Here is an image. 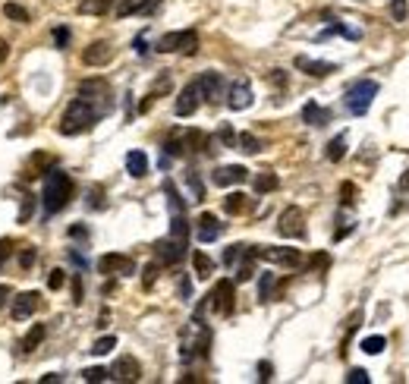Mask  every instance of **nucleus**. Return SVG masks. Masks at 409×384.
<instances>
[{
  "instance_id": "obj_1",
  "label": "nucleus",
  "mask_w": 409,
  "mask_h": 384,
  "mask_svg": "<svg viewBox=\"0 0 409 384\" xmlns=\"http://www.w3.org/2000/svg\"><path fill=\"white\" fill-rule=\"evenodd\" d=\"M101 117H104V114L98 111V107H95L91 101H85V98H73V101L67 104L63 117H60L57 133H60V136H79V133H89V129H91V126H95Z\"/></svg>"
},
{
  "instance_id": "obj_2",
  "label": "nucleus",
  "mask_w": 409,
  "mask_h": 384,
  "mask_svg": "<svg viewBox=\"0 0 409 384\" xmlns=\"http://www.w3.org/2000/svg\"><path fill=\"white\" fill-rule=\"evenodd\" d=\"M73 180L63 173V170L51 167L45 173V186H41V205H45L47 215H57V211H63V208L69 205V199H73Z\"/></svg>"
},
{
  "instance_id": "obj_3",
  "label": "nucleus",
  "mask_w": 409,
  "mask_h": 384,
  "mask_svg": "<svg viewBox=\"0 0 409 384\" xmlns=\"http://www.w3.org/2000/svg\"><path fill=\"white\" fill-rule=\"evenodd\" d=\"M378 82L375 79H359V82H353L350 89H346V111L353 114V117H362V114H368V107H372V101H375V95H378Z\"/></svg>"
},
{
  "instance_id": "obj_4",
  "label": "nucleus",
  "mask_w": 409,
  "mask_h": 384,
  "mask_svg": "<svg viewBox=\"0 0 409 384\" xmlns=\"http://www.w3.org/2000/svg\"><path fill=\"white\" fill-rule=\"evenodd\" d=\"M157 51H161V54H183V57H192V54L199 51V32H195V29L167 32V35L157 41Z\"/></svg>"
},
{
  "instance_id": "obj_5",
  "label": "nucleus",
  "mask_w": 409,
  "mask_h": 384,
  "mask_svg": "<svg viewBox=\"0 0 409 384\" xmlns=\"http://www.w3.org/2000/svg\"><path fill=\"white\" fill-rule=\"evenodd\" d=\"M208 309L214 312V315H233V306H236V290H233V281H217L214 290H211L208 296Z\"/></svg>"
},
{
  "instance_id": "obj_6",
  "label": "nucleus",
  "mask_w": 409,
  "mask_h": 384,
  "mask_svg": "<svg viewBox=\"0 0 409 384\" xmlns=\"http://www.w3.org/2000/svg\"><path fill=\"white\" fill-rule=\"evenodd\" d=\"M277 233L287 239H305V215H302V208L290 205V208H283L280 217H277Z\"/></svg>"
},
{
  "instance_id": "obj_7",
  "label": "nucleus",
  "mask_w": 409,
  "mask_h": 384,
  "mask_svg": "<svg viewBox=\"0 0 409 384\" xmlns=\"http://www.w3.org/2000/svg\"><path fill=\"white\" fill-rule=\"evenodd\" d=\"M79 98H85V101H91L101 114H107L113 107V98H111V89H107L104 79H89L79 85Z\"/></svg>"
},
{
  "instance_id": "obj_8",
  "label": "nucleus",
  "mask_w": 409,
  "mask_h": 384,
  "mask_svg": "<svg viewBox=\"0 0 409 384\" xmlns=\"http://www.w3.org/2000/svg\"><path fill=\"white\" fill-rule=\"evenodd\" d=\"M255 259H265L271 265H283V268H296V265H302V252L287 249V246H258Z\"/></svg>"
},
{
  "instance_id": "obj_9",
  "label": "nucleus",
  "mask_w": 409,
  "mask_h": 384,
  "mask_svg": "<svg viewBox=\"0 0 409 384\" xmlns=\"http://www.w3.org/2000/svg\"><path fill=\"white\" fill-rule=\"evenodd\" d=\"M155 255L161 265H179V262L186 259V243H179V239L167 237V239H157L155 243Z\"/></svg>"
},
{
  "instance_id": "obj_10",
  "label": "nucleus",
  "mask_w": 409,
  "mask_h": 384,
  "mask_svg": "<svg viewBox=\"0 0 409 384\" xmlns=\"http://www.w3.org/2000/svg\"><path fill=\"white\" fill-rule=\"evenodd\" d=\"M98 271H101V274H123V277H129V274H135V262L129 259V255H120V252H107V255L98 259Z\"/></svg>"
},
{
  "instance_id": "obj_11",
  "label": "nucleus",
  "mask_w": 409,
  "mask_h": 384,
  "mask_svg": "<svg viewBox=\"0 0 409 384\" xmlns=\"http://www.w3.org/2000/svg\"><path fill=\"white\" fill-rule=\"evenodd\" d=\"M199 104H201V92H199V82H189L186 89L179 92L177 104H173V114H177V117H192V114L199 111Z\"/></svg>"
},
{
  "instance_id": "obj_12",
  "label": "nucleus",
  "mask_w": 409,
  "mask_h": 384,
  "mask_svg": "<svg viewBox=\"0 0 409 384\" xmlns=\"http://www.w3.org/2000/svg\"><path fill=\"white\" fill-rule=\"evenodd\" d=\"M111 60H113L111 41H91V45L82 51V63H85V67H107Z\"/></svg>"
},
{
  "instance_id": "obj_13",
  "label": "nucleus",
  "mask_w": 409,
  "mask_h": 384,
  "mask_svg": "<svg viewBox=\"0 0 409 384\" xmlns=\"http://www.w3.org/2000/svg\"><path fill=\"white\" fill-rule=\"evenodd\" d=\"M211 180H214V186H239L249 180V170L243 164H223V167H217L211 173Z\"/></svg>"
},
{
  "instance_id": "obj_14",
  "label": "nucleus",
  "mask_w": 409,
  "mask_h": 384,
  "mask_svg": "<svg viewBox=\"0 0 409 384\" xmlns=\"http://www.w3.org/2000/svg\"><path fill=\"white\" fill-rule=\"evenodd\" d=\"M107 375H111L113 381H139V378H142V365H139V359H133V356H120Z\"/></svg>"
},
{
  "instance_id": "obj_15",
  "label": "nucleus",
  "mask_w": 409,
  "mask_h": 384,
  "mask_svg": "<svg viewBox=\"0 0 409 384\" xmlns=\"http://www.w3.org/2000/svg\"><path fill=\"white\" fill-rule=\"evenodd\" d=\"M252 85L249 79H236L230 85V95H227V104H230V111H245V107H252Z\"/></svg>"
},
{
  "instance_id": "obj_16",
  "label": "nucleus",
  "mask_w": 409,
  "mask_h": 384,
  "mask_svg": "<svg viewBox=\"0 0 409 384\" xmlns=\"http://www.w3.org/2000/svg\"><path fill=\"white\" fill-rule=\"evenodd\" d=\"M199 92H201V101H221V95H223V79H221V73H201L199 79Z\"/></svg>"
},
{
  "instance_id": "obj_17",
  "label": "nucleus",
  "mask_w": 409,
  "mask_h": 384,
  "mask_svg": "<svg viewBox=\"0 0 409 384\" xmlns=\"http://www.w3.org/2000/svg\"><path fill=\"white\" fill-rule=\"evenodd\" d=\"M221 233H223V224L217 221L211 211H205V215L199 217V227H195V237H199V243H214Z\"/></svg>"
},
{
  "instance_id": "obj_18",
  "label": "nucleus",
  "mask_w": 409,
  "mask_h": 384,
  "mask_svg": "<svg viewBox=\"0 0 409 384\" xmlns=\"http://www.w3.org/2000/svg\"><path fill=\"white\" fill-rule=\"evenodd\" d=\"M51 167H57V158L54 155H32L23 167V177L25 180H35V177H45Z\"/></svg>"
},
{
  "instance_id": "obj_19",
  "label": "nucleus",
  "mask_w": 409,
  "mask_h": 384,
  "mask_svg": "<svg viewBox=\"0 0 409 384\" xmlns=\"http://www.w3.org/2000/svg\"><path fill=\"white\" fill-rule=\"evenodd\" d=\"M38 303H41V296L29 290V293H19V296H16V299H13V309H10V312H13L16 321H25V318H32V312L38 309Z\"/></svg>"
},
{
  "instance_id": "obj_20",
  "label": "nucleus",
  "mask_w": 409,
  "mask_h": 384,
  "mask_svg": "<svg viewBox=\"0 0 409 384\" xmlns=\"http://www.w3.org/2000/svg\"><path fill=\"white\" fill-rule=\"evenodd\" d=\"M296 70L315 76V79H324V76L337 73V63H324V60H312V57H296Z\"/></svg>"
},
{
  "instance_id": "obj_21",
  "label": "nucleus",
  "mask_w": 409,
  "mask_h": 384,
  "mask_svg": "<svg viewBox=\"0 0 409 384\" xmlns=\"http://www.w3.org/2000/svg\"><path fill=\"white\" fill-rule=\"evenodd\" d=\"M161 0H120L117 7V16L123 19V16H135V13H148V10H155Z\"/></svg>"
},
{
  "instance_id": "obj_22",
  "label": "nucleus",
  "mask_w": 409,
  "mask_h": 384,
  "mask_svg": "<svg viewBox=\"0 0 409 384\" xmlns=\"http://www.w3.org/2000/svg\"><path fill=\"white\" fill-rule=\"evenodd\" d=\"M252 208V199L245 195V192H230L227 199H223V211L227 215H245Z\"/></svg>"
},
{
  "instance_id": "obj_23",
  "label": "nucleus",
  "mask_w": 409,
  "mask_h": 384,
  "mask_svg": "<svg viewBox=\"0 0 409 384\" xmlns=\"http://www.w3.org/2000/svg\"><path fill=\"white\" fill-rule=\"evenodd\" d=\"M327 120H331V111H324L321 104L309 101V104L302 107V123H309V126H324Z\"/></svg>"
},
{
  "instance_id": "obj_24",
  "label": "nucleus",
  "mask_w": 409,
  "mask_h": 384,
  "mask_svg": "<svg viewBox=\"0 0 409 384\" xmlns=\"http://www.w3.org/2000/svg\"><path fill=\"white\" fill-rule=\"evenodd\" d=\"M126 170H129V177L142 180L145 173H148V155H145V151H129L126 155Z\"/></svg>"
},
{
  "instance_id": "obj_25",
  "label": "nucleus",
  "mask_w": 409,
  "mask_h": 384,
  "mask_svg": "<svg viewBox=\"0 0 409 384\" xmlns=\"http://www.w3.org/2000/svg\"><path fill=\"white\" fill-rule=\"evenodd\" d=\"M249 277H255V249H249V246H245L243 262L236 265V281H239V284H245Z\"/></svg>"
},
{
  "instance_id": "obj_26",
  "label": "nucleus",
  "mask_w": 409,
  "mask_h": 384,
  "mask_svg": "<svg viewBox=\"0 0 409 384\" xmlns=\"http://www.w3.org/2000/svg\"><path fill=\"white\" fill-rule=\"evenodd\" d=\"M113 0H79V13L82 16H104L111 13Z\"/></svg>"
},
{
  "instance_id": "obj_27",
  "label": "nucleus",
  "mask_w": 409,
  "mask_h": 384,
  "mask_svg": "<svg viewBox=\"0 0 409 384\" xmlns=\"http://www.w3.org/2000/svg\"><path fill=\"white\" fill-rule=\"evenodd\" d=\"M343 158H346V133L334 136V139L327 142V161L337 164V161H343Z\"/></svg>"
},
{
  "instance_id": "obj_28",
  "label": "nucleus",
  "mask_w": 409,
  "mask_h": 384,
  "mask_svg": "<svg viewBox=\"0 0 409 384\" xmlns=\"http://www.w3.org/2000/svg\"><path fill=\"white\" fill-rule=\"evenodd\" d=\"M192 268H195V274H199L201 281H208L211 274H214V262H211L201 249H199V252H192Z\"/></svg>"
},
{
  "instance_id": "obj_29",
  "label": "nucleus",
  "mask_w": 409,
  "mask_h": 384,
  "mask_svg": "<svg viewBox=\"0 0 409 384\" xmlns=\"http://www.w3.org/2000/svg\"><path fill=\"white\" fill-rule=\"evenodd\" d=\"M277 186H280V180H277V173H271V170H261L258 177H255V192H258V195L274 192Z\"/></svg>"
},
{
  "instance_id": "obj_30",
  "label": "nucleus",
  "mask_w": 409,
  "mask_h": 384,
  "mask_svg": "<svg viewBox=\"0 0 409 384\" xmlns=\"http://www.w3.org/2000/svg\"><path fill=\"white\" fill-rule=\"evenodd\" d=\"M45 340V325H32V331L23 337V343H19V350L23 353H32V350H38V343Z\"/></svg>"
},
{
  "instance_id": "obj_31",
  "label": "nucleus",
  "mask_w": 409,
  "mask_h": 384,
  "mask_svg": "<svg viewBox=\"0 0 409 384\" xmlns=\"http://www.w3.org/2000/svg\"><path fill=\"white\" fill-rule=\"evenodd\" d=\"M236 148L243 151V155H258V151H261V142L255 139L252 133H239V136H236Z\"/></svg>"
},
{
  "instance_id": "obj_32",
  "label": "nucleus",
  "mask_w": 409,
  "mask_h": 384,
  "mask_svg": "<svg viewBox=\"0 0 409 384\" xmlns=\"http://www.w3.org/2000/svg\"><path fill=\"white\" fill-rule=\"evenodd\" d=\"M3 16H7V19H13V23H29V10H25L23 3H13V0H10V3H3Z\"/></svg>"
},
{
  "instance_id": "obj_33",
  "label": "nucleus",
  "mask_w": 409,
  "mask_h": 384,
  "mask_svg": "<svg viewBox=\"0 0 409 384\" xmlns=\"http://www.w3.org/2000/svg\"><path fill=\"white\" fill-rule=\"evenodd\" d=\"M384 347H387V340L381 337V334H375V337H365V340H362V353H368V356L384 353Z\"/></svg>"
},
{
  "instance_id": "obj_34",
  "label": "nucleus",
  "mask_w": 409,
  "mask_h": 384,
  "mask_svg": "<svg viewBox=\"0 0 409 384\" xmlns=\"http://www.w3.org/2000/svg\"><path fill=\"white\" fill-rule=\"evenodd\" d=\"M271 293H274V274H261V281H258V299L261 303H268L271 299Z\"/></svg>"
},
{
  "instance_id": "obj_35",
  "label": "nucleus",
  "mask_w": 409,
  "mask_h": 384,
  "mask_svg": "<svg viewBox=\"0 0 409 384\" xmlns=\"http://www.w3.org/2000/svg\"><path fill=\"white\" fill-rule=\"evenodd\" d=\"M35 195H23V205H19V224H29L35 215Z\"/></svg>"
},
{
  "instance_id": "obj_36",
  "label": "nucleus",
  "mask_w": 409,
  "mask_h": 384,
  "mask_svg": "<svg viewBox=\"0 0 409 384\" xmlns=\"http://www.w3.org/2000/svg\"><path fill=\"white\" fill-rule=\"evenodd\" d=\"M113 347H117V337H113V334H107V337L95 340V347H91V353H95V356H107Z\"/></svg>"
},
{
  "instance_id": "obj_37",
  "label": "nucleus",
  "mask_w": 409,
  "mask_h": 384,
  "mask_svg": "<svg viewBox=\"0 0 409 384\" xmlns=\"http://www.w3.org/2000/svg\"><path fill=\"white\" fill-rule=\"evenodd\" d=\"M157 271H161V262H151V265L145 268V271H142V287H145V290H151V287H155Z\"/></svg>"
},
{
  "instance_id": "obj_38",
  "label": "nucleus",
  "mask_w": 409,
  "mask_h": 384,
  "mask_svg": "<svg viewBox=\"0 0 409 384\" xmlns=\"http://www.w3.org/2000/svg\"><path fill=\"white\" fill-rule=\"evenodd\" d=\"M186 183H189V189H192V199L195 202L205 199V186H201V180L195 177V170H189V173H186Z\"/></svg>"
},
{
  "instance_id": "obj_39",
  "label": "nucleus",
  "mask_w": 409,
  "mask_h": 384,
  "mask_svg": "<svg viewBox=\"0 0 409 384\" xmlns=\"http://www.w3.org/2000/svg\"><path fill=\"white\" fill-rule=\"evenodd\" d=\"M356 202V183H340V205H353Z\"/></svg>"
},
{
  "instance_id": "obj_40",
  "label": "nucleus",
  "mask_w": 409,
  "mask_h": 384,
  "mask_svg": "<svg viewBox=\"0 0 409 384\" xmlns=\"http://www.w3.org/2000/svg\"><path fill=\"white\" fill-rule=\"evenodd\" d=\"M82 378H85V381H91V384H95V381H107V378H111V375H107V369H101V365H95V369H85V372H82Z\"/></svg>"
},
{
  "instance_id": "obj_41",
  "label": "nucleus",
  "mask_w": 409,
  "mask_h": 384,
  "mask_svg": "<svg viewBox=\"0 0 409 384\" xmlns=\"http://www.w3.org/2000/svg\"><path fill=\"white\" fill-rule=\"evenodd\" d=\"M406 13H409L406 0H390V16H394L397 23H403V19H406Z\"/></svg>"
},
{
  "instance_id": "obj_42",
  "label": "nucleus",
  "mask_w": 409,
  "mask_h": 384,
  "mask_svg": "<svg viewBox=\"0 0 409 384\" xmlns=\"http://www.w3.org/2000/svg\"><path fill=\"white\" fill-rule=\"evenodd\" d=\"M63 284H67V271H63V268H54L51 277H47V287H51V290H60Z\"/></svg>"
},
{
  "instance_id": "obj_43",
  "label": "nucleus",
  "mask_w": 409,
  "mask_h": 384,
  "mask_svg": "<svg viewBox=\"0 0 409 384\" xmlns=\"http://www.w3.org/2000/svg\"><path fill=\"white\" fill-rule=\"evenodd\" d=\"M243 252H245V246H230V249L223 252V265H236L243 259Z\"/></svg>"
},
{
  "instance_id": "obj_44",
  "label": "nucleus",
  "mask_w": 409,
  "mask_h": 384,
  "mask_svg": "<svg viewBox=\"0 0 409 384\" xmlns=\"http://www.w3.org/2000/svg\"><path fill=\"white\" fill-rule=\"evenodd\" d=\"M372 378H368V372L365 369H350V375H346V384H368Z\"/></svg>"
},
{
  "instance_id": "obj_45",
  "label": "nucleus",
  "mask_w": 409,
  "mask_h": 384,
  "mask_svg": "<svg viewBox=\"0 0 409 384\" xmlns=\"http://www.w3.org/2000/svg\"><path fill=\"white\" fill-rule=\"evenodd\" d=\"M217 136H221V142H223L227 148H236V133H233V129H230L227 123L221 126V133H217Z\"/></svg>"
},
{
  "instance_id": "obj_46",
  "label": "nucleus",
  "mask_w": 409,
  "mask_h": 384,
  "mask_svg": "<svg viewBox=\"0 0 409 384\" xmlns=\"http://www.w3.org/2000/svg\"><path fill=\"white\" fill-rule=\"evenodd\" d=\"M89 208H104V189H101V186H95V189L89 192Z\"/></svg>"
},
{
  "instance_id": "obj_47",
  "label": "nucleus",
  "mask_w": 409,
  "mask_h": 384,
  "mask_svg": "<svg viewBox=\"0 0 409 384\" xmlns=\"http://www.w3.org/2000/svg\"><path fill=\"white\" fill-rule=\"evenodd\" d=\"M54 45H57V47H67V45H69V29L57 25V29H54Z\"/></svg>"
},
{
  "instance_id": "obj_48",
  "label": "nucleus",
  "mask_w": 409,
  "mask_h": 384,
  "mask_svg": "<svg viewBox=\"0 0 409 384\" xmlns=\"http://www.w3.org/2000/svg\"><path fill=\"white\" fill-rule=\"evenodd\" d=\"M309 265H312V271H324V268H327V265H331V259H327L324 252H318V255H315V259H312V262H309Z\"/></svg>"
},
{
  "instance_id": "obj_49",
  "label": "nucleus",
  "mask_w": 409,
  "mask_h": 384,
  "mask_svg": "<svg viewBox=\"0 0 409 384\" xmlns=\"http://www.w3.org/2000/svg\"><path fill=\"white\" fill-rule=\"evenodd\" d=\"M179 299H192V284H189V277H179Z\"/></svg>"
},
{
  "instance_id": "obj_50",
  "label": "nucleus",
  "mask_w": 409,
  "mask_h": 384,
  "mask_svg": "<svg viewBox=\"0 0 409 384\" xmlns=\"http://www.w3.org/2000/svg\"><path fill=\"white\" fill-rule=\"evenodd\" d=\"M19 265L29 271V268L35 265V249H23V255H19Z\"/></svg>"
},
{
  "instance_id": "obj_51",
  "label": "nucleus",
  "mask_w": 409,
  "mask_h": 384,
  "mask_svg": "<svg viewBox=\"0 0 409 384\" xmlns=\"http://www.w3.org/2000/svg\"><path fill=\"white\" fill-rule=\"evenodd\" d=\"M274 369H271V362H258V381H271Z\"/></svg>"
},
{
  "instance_id": "obj_52",
  "label": "nucleus",
  "mask_w": 409,
  "mask_h": 384,
  "mask_svg": "<svg viewBox=\"0 0 409 384\" xmlns=\"http://www.w3.org/2000/svg\"><path fill=\"white\" fill-rule=\"evenodd\" d=\"M73 303L76 306L82 303V277H79V274H73Z\"/></svg>"
},
{
  "instance_id": "obj_53",
  "label": "nucleus",
  "mask_w": 409,
  "mask_h": 384,
  "mask_svg": "<svg viewBox=\"0 0 409 384\" xmlns=\"http://www.w3.org/2000/svg\"><path fill=\"white\" fill-rule=\"evenodd\" d=\"M10 252H13V243H10V239H0V265L10 259Z\"/></svg>"
},
{
  "instance_id": "obj_54",
  "label": "nucleus",
  "mask_w": 409,
  "mask_h": 384,
  "mask_svg": "<svg viewBox=\"0 0 409 384\" xmlns=\"http://www.w3.org/2000/svg\"><path fill=\"white\" fill-rule=\"evenodd\" d=\"M69 237L73 239H89V230L82 227V224H76V227H69Z\"/></svg>"
},
{
  "instance_id": "obj_55",
  "label": "nucleus",
  "mask_w": 409,
  "mask_h": 384,
  "mask_svg": "<svg viewBox=\"0 0 409 384\" xmlns=\"http://www.w3.org/2000/svg\"><path fill=\"white\" fill-rule=\"evenodd\" d=\"M271 82H274L277 89H283V85H287V76H283V70H274V73H271Z\"/></svg>"
},
{
  "instance_id": "obj_56",
  "label": "nucleus",
  "mask_w": 409,
  "mask_h": 384,
  "mask_svg": "<svg viewBox=\"0 0 409 384\" xmlns=\"http://www.w3.org/2000/svg\"><path fill=\"white\" fill-rule=\"evenodd\" d=\"M10 293H13V290L7 287V284H0V309H3V306H7V299H10Z\"/></svg>"
},
{
  "instance_id": "obj_57",
  "label": "nucleus",
  "mask_w": 409,
  "mask_h": 384,
  "mask_svg": "<svg viewBox=\"0 0 409 384\" xmlns=\"http://www.w3.org/2000/svg\"><path fill=\"white\" fill-rule=\"evenodd\" d=\"M135 54H148V47H145V38H135Z\"/></svg>"
},
{
  "instance_id": "obj_58",
  "label": "nucleus",
  "mask_w": 409,
  "mask_h": 384,
  "mask_svg": "<svg viewBox=\"0 0 409 384\" xmlns=\"http://www.w3.org/2000/svg\"><path fill=\"white\" fill-rule=\"evenodd\" d=\"M60 381H63V375H45L41 378V384H60Z\"/></svg>"
},
{
  "instance_id": "obj_59",
  "label": "nucleus",
  "mask_w": 409,
  "mask_h": 384,
  "mask_svg": "<svg viewBox=\"0 0 409 384\" xmlns=\"http://www.w3.org/2000/svg\"><path fill=\"white\" fill-rule=\"evenodd\" d=\"M69 259H73V262H76V265H79V268H85V259H82V255H79V252H76V249L69 252Z\"/></svg>"
},
{
  "instance_id": "obj_60",
  "label": "nucleus",
  "mask_w": 409,
  "mask_h": 384,
  "mask_svg": "<svg viewBox=\"0 0 409 384\" xmlns=\"http://www.w3.org/2000/svg\"><path fill=\"white\" fill-rule=\"evenodd\" d=\"M400 192H409V170H406V177L400 180Z\"/></svg>"
},
{
  "instance_id": "obj_61",
  "label": "nucleus",
  "mask_w": 409,
  "mask_h": 384,
  "mask_svg": "<svg viewBox=\"0 0 409 384\" xmlns=\"http://www.w3.org/2000/svg\"><path fill=\"white\" fill-rule=\"evenodd\" d=\"M0 60H7V45L0 41Z\"/></svg>"
}]
</instances>
